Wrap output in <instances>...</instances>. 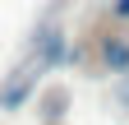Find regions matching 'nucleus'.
<instances>
[{
    "instance_id": "f03ea898",
    "label": "nucleus",
    "mask_w": 129,
    "mask_h": 125,
    "mask_svg": "<svg viewBox=\"0 0 129 125\" xmlns=\"http://www.w3.org/2000/svg\"><path fill=\"white\" fill-rule=\"evenodd\" d=\"M60 56H64V37H60V33H46V46H42V65H55Z\"/></svg>"
},
{
    "instance_id": "7ed1b4c3",
    "label": "nucleus",
    "mask_w": 129,
    "mask_h": 125,
    "mask_svg": "<svg viewBox=\"0 0 129 125\" xmlns=\"http://www.w3.org/2000/svg\"><path fill=\"white\" fill-rule=\"evenodd\" d=\"M115 14H120V19H129V0H120V5H115Z\"/></svg>"
},
{
    "instance_id": "f257e3e1",
    "label": "nucleus",
    "mask_w": 129,
    "mask_h": 125,
    "mask_svg": "<svg viewBox=\"0 0 129 125\" xmlns=\"http://www.w3.org/2000/svg\"><path fill=\"white\" fill-rule=\"evenodd\" d=\"M102 60L111 74H129V42L124 37H106L102 42Z\"/></svg>"
}]
</instances>
